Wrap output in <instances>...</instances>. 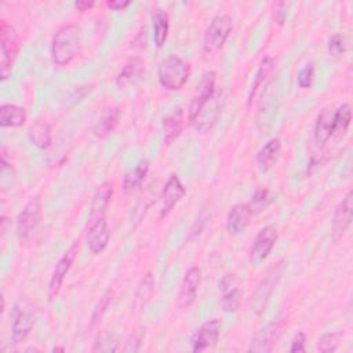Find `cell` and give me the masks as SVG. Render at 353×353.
<instances>
[{"mask_svg": "<svg viewBox=\"0 0 353 353\" xmlns=\"http://www.w3.org/2000/svg\"><path fill=\"white\" fill-rule=\"evenodd\" d=\"M217 73L208 71L203 75L189 108V121L200 133H207L215 125L221 101L217 97Z\"/></svg>", "mask_w": 353, "mask_h": 353, "instance_id": "obj_1", "label": "cell"}, {"mask_svg": "<svg viewBox=\"0 0 353 353\" xmlns=\"http://www.w3.org/2000/svg\"><path fill=\"white\" fill-rule=\"evenodd\" d=\"M82 47L80 29L75 24L61 27L51 42V60L57 66H65L71 64Z\"/></svg>", "mask_w": 353, "mask_h": 353, "instance_id": "obj_2", "label": "cell"}, {"mask_svg": "<svg viewBox=\"0 0 353 353\" xmlns=\"http://www.w3.org/2000/svg\"><path fill=\"white\" fill-rule=\"evenodd\" d=\"M191 76V64L177 54H170L158 65L159 84L169 91L181 90Z\"/></svg>", "mask_w": 353, "mask_h": 353, "instance_id": "obj_3", "label": "cell"}, {"mask_svg": "<svg viewBox=\"0 0 353 353\" xmlns=\"http://www.w3.org/2000/svg\"><path fill=\"white\" fill-rule=\"evenodd\" d=\"M0 77L8 80L20 51V42L16 28L6 20L0 21Z\"/></svg>", "mask_w": 353, "mask_h": 353, "instance_id": "obj_4", "label": "cell"}, {"mask_svg": "<svg viewBox=\"0 0 353 353\" xmlns=\"http://www.w3.org/2000/svg\"><path fill=\"white\" fill-rule=\"evenodd\" d=\"M233 29V20L228 14L214 17L204 31L203 36V51L206 54L218 53L226 43Z\"/></svg>", "mask_w": 353, "mask_h": 353, "instance_id": "obj_5", "label": "cell"}, {"mask_svg": "<svg viewBox=\"0 0 353 353\" xmlns=\"http://www.w3.org/2000/svg\"><path fill=\"white\" fill-rule=\"evenodd\" d=\"M283 273H284V261H279L267 272L265 278L260 282L258 287L256 289V293L253 294V302H252V309L256 315H261L265 311L275 289L282 280Z\"/></svg>", "mask_w": 353, "mask_h": 353, "instance_id": "obj_6", "label": "cell"}, {"mask_svg": "<svg viewBox=\"0 0 353 353\" xmlns=\"http://www.w3.org/2000/svg\"><path fill=\"white\" fill-rule=\"evenodd\" d=\"M278 238L279 233L273 225H268L258 232L249 254V260L253 267L263 264L269 257L278 242Z\"/></svg>", "mask_w": 353, "mask_h": 353, "instance_id": "obj_7", "label": "cell"}, {"mask_svg": "<svg viewBox=\"0 0 353 353\" xmlns=\"http://www.w3.org/2000/svg\"><path fill=\"white\" fill-rule=\"evenodd\" d=\"M12 339L14 343H23L35 326V315L29 305L17 302L12 315Z\"/></svg>", "mask_w": 353, "mask_h": 353, "instance_id": "obj_8", "label": "cell"}, {"mask_svg": "<svg viewBox=\"0 0 353 353\" xmlns=\"http://www.w3.org/2000/svg\"><path fill=\"white\" fill-rule=\"evenodd\" d=\"M42 219V202L39 196L31 197L17 217V233L21 241L29 238V234Z\"/></svg>", "mask_w": 353, "mask_h": 353, "instance_id": "obj_9", "label": "cell"}, {"mask_svg": "<svg viewBox=\"0 0 353 353\" xmlns=\"http://www.w3.org/2000/svg\"><path fill=\"white\" fill-rule=\"evenodd\" d=\"M284 321L283 319H278L261 330H258L252 339V345L249 348V352H256V353H269L273 350L282 330H283Z\"/></svg>", "mask_w": 353, "mask_h": 353, "instance_id": "obj_10", "label": "cell"}, {"mask_svg": "<svg viewBox=\"0 0 353 353\" xmlns=\"http://www.w3.org/2000/svg\"><path fill=\"white\" fill-rule=\"evenodd\" d=\"M219 291L222 295V308L228 313L236 312L242 304V286L234 273H226L219 280Z\"/></svg>", "mask_w": 353, "mask_h": 353, "instance_id": "obj_11", "label": "cell"}, {"mask_svg": "<svg viewBox=\"0 0 353 353\" xmlns=\"http://www.w3.org/2000/svg\"><path fill=\"white\" fill-rule=\"evenodd\" d=\"M222 323L219 319H211L203 323L192 335L191 345L193 352H204L214 348L219 339Z\"/></svg>", "mask_w": 353, "mask_h": 353, "instance_id": "obj_12", "label": "cell"}, {"mask_svg": "<svg viewBox=\"0 0 353 353\" xmlns=\"http://www.w3.org/2000/svg\"><path fill=\"white\" fill-rule=\"evenodd\" d=\"M352 214H353V192L349 191L341 203L337 206L332 223H331V236L334 242H338L343 238L348 228L352 223Z\"/></svg>", "mask_w": 353, "mask_h": 353, "instance_id": "obj_13", "label": "cell"}, {"mask_svg": "<svg viewBox=\"0 0 353 353\" xmlns=\"http://www.w3.org/2000/svg\"><path fill=\"white\" fill-rule=\"evenodd\" d=\"M77 252H79V245L73 243L69 247V250L56 264V268L53 271V275H51L50 283H49V300L50 301H54L56 297L60 294L61 287H62L64 280H65V276L68 275L69 269L72 268V264L76 258Z\"/></svg>", "mask_w": 353, "mask_h": 353, "instance_id": "obj_14", "label": "cell"}, {"mask_svg": "<svg viewBox=\"0 0 353 353\" xmlns=\"http://www.w3.org/2000/svg\"><path fill=\"white\" fill-rule=\"evenodd\" d=\"M186 189L177 174H171L160 195V217H166L184 199Z\"/></svg>", "mask_w": 353, "mask_h": 353, "instance_id": "obj_15", "label": "cell"}, {"mask_svg": "<svg viewBox=\"0 0 353 353\" xmlns=\"http://www.w3.org/2000/svg\"><path fill=\"white\" fill-rule=\"evenodd\" d=\"M253 210L250 208L249 203H238L234 204L226 217V230L232 236H238L242 234L247 226L250 225L252 217H253Z\"/></svg>", "mask_w": 353, "mask_h": 353, "instance_id": "obj_16", "label": "cell"}, {"mask_svg": "<svg viewBox=\"0 0 353 353\" xmlns=\"http://www.w3.org/2000/svg\"><path fill=\"white\" fill-rule=\"evenodd\" d=\"M109 239H110V232H109L106 218L94 221V222H88L86 243L93 254L102 253L106 249Z\"/></svg>", "mask_w": 353, "mask_h": 353, "instance_id": "obj_17", "label": "cell"}, {"mask_svg": "<svg viewBox=\"0 0 353 353\" xmlns=\"http://www.w3.org/2000/svg\"><path fill=\"white\" fill-rule=\"evenodd\" d=\"M200 282H202V271L197 267L188 269V272L182 279L180 295H178V304L181 308H189L195 304Z\"/></svg>", "mask_w": 353, "mask_h": 353, "instance_id": "obj_18", "label": "cell"}, {"mask_svg": "<svg viewBox=\"0 0 353 353\" xmlns=\"http://www.w3.org/2000/svg\"><path fill=\"white\" fill-rule=\"evenodd\" d=\"M121 109L117 106L105 108L93 126V134L98 138H106L110 136L121 122Z\"/></svg>", "mask_w": 353, "mask_h": 353, "instance_id": "obj_19", "label": "cell"}, {"mask_svg": "<svg viewBox=\"0 0 353 353\" xmlns=\"http://www.w3.org/2000/svg\"><path fill=\"white\" fill-rule=\"evenodd\" d=\"M112 195H113V188H112L110 182H104L97 189V192L94 193L93 200H91L88 222H94V221L106 218V210L109 207Z\"/></svg>", "mask_w": 353, "mask_h": 353, "instance_id": "obj_20", "label": "cell"}, {"mask_svg": "<svg viewBox=\"0 0 353 353\" xmlns=\"http://www.w3.org/2000/svg\"><path fill=\"white\" fill-rule=\"evenodd\" d=\"M185 125V113L182 108L173 110L167 114L163 121V130H165V144L171 145L174 141L180 138L182 134Z\"/></svg>", "mask_w": 353, "mask_h": 353, "instance_id": "obj_21", "label": "cell"}, {"mask_svg": "<svg viewBox=\"0 0 353 353\" xmlns=\"http://www.w3.org/2000/svg\"><path fill=\"white\" fill-rule=\"evenodd\" d=\"M275 66H276V61H275L273 57H267L261 61V64H260V66L256 72L253 86H252L250 93H249V105H252L254 102L256 97L258 95V91L269 82L271 76L273 75Z\"/></svg>", "mask_w": 353, "mask_h": 353, "instance_id": "obj_22", "label": "cell"}, {"mask_svg": "<svg viewBox=\"0 0 353 353\" xmlns=\"http://www.w3.org/2000/svg\"><path fill=\"white\" fill-rule=\"evenodd\" d=\"M282 152V143L279 138L269 140L257 154V166L261 171H269L279 160Z\"/></svg>", "mask_w": 353, "mask_h": 353, "instance_id": "obj_23", "label": "cell"}, {"mask_svg": "<svg viewBox=\"0 0 353 353\" xmlns=\"http://www.w3.org/2000/svg\"><path fill=\"white\" fill-rule=\"evenodd\" d=\"M27 122V110L23 106L14 104H3L0 108V126L6 127H21Z\"/></svg>", "mask_w": 353, "mask_h": 353, "instance_id": "obj_24", "label": "cell"}, {"mask_svg": "<svg viewBox=\"0 0 353 353\" xmlns=\"http://www.w3.org/2000/svg\"><path fill=\"white\" fill-rule=\"evenodd\" d=\"M315 141L317 144V147L323 148L328 140L332 136V110H330L328 108L323 109L317 119H316V125H315Z\"/></svg>", "mask_w": 353, "mask_h": 353, "instance_id": "obj_25", "label": "cell"}, {"mask_svg": "<svg viewBox=\"0 0 353 353\" xmlns=\"http://www.w3.org/2000/svg\"><path fill=\"white\" fill-rule=\"evenodd\" d=\"M149 173V162L147 159H143L140 160L133 169H130L125 177H123V182H122V186H123V191L126 193H130L133 192L134 189H137L147 178Z\"/></svg>", "mask_w": 353, "mask_h": 353, "instance_id": "obj_26", "label": "cell"}, {"mask_svg": "<svg viewBox=\"0 0 353 353\" xmlns=\"http://www.w3.org/2000/svg\"><path fill=\"white\" fill-rule=\"evenodd\" d=\"M144 71V64L141 60L136 58L129 61L125 68L121 71V73L116 77V86L119 87V90H126L132 84H134L140 76L143 75Z\"/></svg>", "mask_w": 353, "mask_h": 353, "instance_id": "obj_27", "label": "cell"}, {"mask_svg": "<svg viewBox=\"0 0 353 353\" xmlns=\"http://www.w3.org/2000/svg\"><path fill=\"white\" fill-rule=\"evenodd\" d=\"M170 29V20L169 14L165 10H155L152 14V36L156 47H163Z\"/></svg>", "mask_w": 353, "mask_h": 353, "instance_id": "obj_28", "label": "cell"}, {"mask_svg": "<svg viewBox=\"0 0 353 353\" xmlns=\"http://www.w3.org/2000/svg\"><path fill=\"white\" fill-rule=\"evenodd\" d=\"M29 138L32 144L40 149H47L51 144V127L46 122H36L29 129Z\"/></svg>", "mask_w": 353, "mask_h": 353, "instance_id": "obj_29", "label": "cell"}, {"mask_svg": "<svg viewBox=\"0 0 353 353\" xmlns=\"http://www.w3.org/2000/svg\"><path fill=\"white\" fill-rule=\"evenodd\" d=\"M352 121V110L349 104L341 105L335 112H332V134H345Z\"/></svg>", "mask_w": 353, "mask_h": 353, "instance_id": "obj_30", "label": "cell"}, {"mask_svg": "<svg viewBox=\"0 0 353 353\" xmlns=\"http://www.w3.org/2000/svg\"><path fill=\"white\" fill-rule=\"evenodd\" d=\"M271 202H272L271 191L268 188H258L254 192L249 206L253 210V214H258V212L264 211L271 204Z\"/></svg>", "mask_w": 353, "mask_h": 353, "instance_id": "obj_31", "label": "cell"}, {"mask_svg": "<svg viewBox=\"0 0 353 353\" xmlns=\"http://www.w3.org/2000/svg\"><path fill=\"white\" fill-rule=\"evenodd\" d=\"M313 79H315V65H313V62H308L298 72V77H297L298 86L301 88H309L313 83Z\"/></svg>", "mask_w": 353, "mask_h": 353, "instance_id": "obj_32", "label": "cell"}, {"mask_svg": "<svg viewBox=\"0 0 353 353\" xmlns=\"http://www.w3.org/2000/svg\"><path fill=\"white\" fill-rule=\"evenodd\" d=\"M337 348H338V335L337 334L328 332V334L321 335V338L319 339L317 350H320V352H324V353L335 352Z\"/></svg>", "mask_w": 353, "mask_h": 353, "instance_id": "obj_33", "label": "cell"}, {"mask_svg": "<svg viewBox=\"0 0 353 353\" xmlns=\"http://www.w3.org/2000/svg\"><path fill=\"white\" fill-rule=\"evenodd\" d=\"M327 49H328V53L332 56V57H339L343 54L345 51V40H343V36L341 34H334L332 36H330L328 39V43H327Z\"/></svg>", "mask_w": 353, "mask_h": 353, "instance_id": "obj_34", "label": "cell"}, {"mask_svg": "<svg viewBox=\"0 0 353 353\" xmlns=\"http://www.w3.org/2000/svg\"><path fill=\"white\" fill-rule=\"evenodd\" d=\"M152 290H154V278H152V273H148L143 279L141 284L138 286L137 295H136L137 302H140L143 300H148L151 297V294H152Z\"/></svg>", "mask_w": 353, "mask_h": 353, "instance_id": "obj_35", "label": "cell"}, {"mask_svg": "<svg viewBox=\"0 0 353 353\" xmlns=\"http://www.w3.org/2000/svg\"><path fill=\"white\" fill-rule=\"evenodd\" d=\"M144 335H145V328H140V330H136L129 341L126 342V346H125V352H138L140 348H141V343H143V339H144Z\"/></svg>", "mask_w": 353, "mask_h": 353, "instance_id": "obj_36", "label": "cell"}, {"mask_svg": "<svg viewBox=\"0 0 353 353\" xmlns=\"http://www.w3.org/2000/svg\"><path fill=\"white\" fill-rule=\"evenodd\" d=\"M207 219H208V215L206 214V211H202V214L195 219V222H193V225H192V228L189 230V239L191 241L197 238L199 234L203 232V229H204V226L207 223Z\"/></svg>", "mask_w": 353, "mask_h": 353, "instance_id": "obj_37", "label": "cell"}, {"mask_svg": "<svg viewBox=\"0 0 353 353\" xmlns=\"http://www.w3.org/2000/svg\"><path fill=\"white\" fill-rule=\"evenodd\" d=\"M112 338L106 334H101L98 335L94 346H93V352H109V350H116V346L112 345V343H116V342H109Z\"/></svg>", "mask_w": 353, "mask_h": 353, "instance_id": "obj_38", "label": "cell"}, {"mask_svg": "<svg viewBox=\"0 0 353 353\" xmlns=\"http://www.w3.org/2000/svg\"><path fill=\"white\" fill-rule=\"evenodd\" d=\"M289 8L290 5L286 3V2H279L276 5V9H275V19H276V23L279 25H283L287 20V16H289Z\"/></svg>", "mask_w": 353, "mask_h": 353, "instance_id": "obj_39", "label": "cell"}, {"mask_svg": "<svg viewBox=\"0 0 353 353\" xmlns=\"http://www.w3.org/2000/svg\"><path fill=\"white\" fill-rule=\"evenodd\" d=\"M109 302H110V293H106V294L102 297V300L99 301V305L97 306V309H95V312H94V316H93V321H94V323L98 321V320L102 317V315L106 312V309H108V306H109Z\"/></svg>", "mask_w": 353, "mask_h": 353, "instance_id": "obj_40", "label": "cell"}, {"mask_svg": "<svg viewBox=\"0 0 353 353\" xmlns=\"http://www.w3.org/2000/svg\"><path fill=\"white\" fill-rule=\"evenodd\" d=\"M305 334L304 332H298L293 342H291V346H290V352L291 353H297V352H305Z\"/></svg>", "mask_w": 353, "mask_h": 353, "instance_id": "obj_41", "label": "cell"}, {"mask_svg": "<svg viewBox=\"0 0 353 353\" xmlns=\"http://www.w3.org/2000/svg\"><path fill=\"white\" fill-rule=\"evenodd\" d=\"M132 5V2H129V0H126V2H117V0H108L106 2V8L113 10V12H121V10H125L126 8H129Z\"/></svg>", "mask_w": 353, "mask_h": 353, "instance_id": "obj_42", "label": "cell"}, {"mask_svg": "<svg viewBox=\"0 0 353 353\" xmlns=\"http://www.w3.org/2000/svg\"><path fill=\"white\" fill-rule=\"evenodd\" d=\"M94 5L95 3L93 0H90V2H87V0H77V2H75V9L79 12H87L91 8H94Z\"/></svg>", "mask_w": 353, "mask_h": 353, "instance_id": "obj_43", "label": "cell"}, {"mask_svg": "<svg viewBox=\"0 0 353 353\" xmlns=\"http://www.w3.org/2000/svg\"><path fill=\"white\" fill-rule=\"evenodd\" d=\"M53 350H54V352H56V350H62V352H64V350H65V349H64V348H54V349H53Z\"/></svg>", "mask_w": 353, "mask_h": 353, "instance_id": "obj_44", "label": "cell"}]
</instances>
